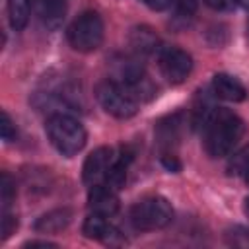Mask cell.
<instances>
[{
	"instance_id": "4fadbf2b",
	"label": "cell",
	"mask_w": 249,
	"mask_h": 249,
	"mask_svg": "<svg viewBox=\"0 0 249 249\" xmlns=\"http://www.w3.org/2000/svg\"><path fill=\"white\" fill-rule=\"evenodd\" d=\"M128 41H130V47H132L136 53H140V54L160 53V49H161V47H160V39H158V35H156L150 27H146V25L134 27V29L130 31Z\"/></svg>"
},
{
	"instance_id": "484cf974",
	"label": "cell",
	"mask_w": 249,
	"mask_h": 249,
	"mask_svg": "<svg viewBox=\"0 0 249 249\" xmlns=\"http://www.w3.org/2000/svg\"><path fill=\"white\" fill-rule=\"evenodd\" d=\"M245 214H247V216H249V198H247V200H245Z\"/></svg>"
},
{
	"instance_id": "ba28073f",
	"label": "cell",
	"mask_w": 249,
	"mask_h": 249,
	"mask_svg": "<svg viewBox=\"0 0 249 249\" xmlns=\"http://www.w3.org/2000/svg\"><path fill=\"white\" fill-rule=\"evenodd\" d=\"M88 208L93 214L101 216H113L119 210V198L115 195V189L109 185H93L88 193Z\"/></svg>"
},
{
	"instance_id": "8992f818",
	"label": "cell",
	"mask_w": 249,
	"mask_h": 249,
	"mask_svg": "<svg viewBox=\"0 0 249 249\" xmlns=\"http://www.w3.org/2000/svg\"><path fill=\"white\" fill-rule=\"evenodd\" d=\"M115 161H117V154L113 148L109 146H99L95 148L84 161V169H82V175H84V183L88 187H93V185H107L109 181V175L115 167Z\"/></svg>"
},
{
	"instance_id": "8fae6325",
	"label": "cell",
	"mask_w": 249,
	"mask_h": 249,
	"mask_svg": "<svg viewBox=\"0 0 249 249\" xmlns=\"http://www.w3.org/2000/svg\"><path fill=\"white\" fill-rule=\"evenodd\" d=\"M70 220H72L70 208H54V210L43 214L41 218H37L33 228L39 233H56V231H62L70 224Z\"/></svg>"
},
{
	"instance_id": "e0dca14e",
	"label": "cell",
	"mask_w": 249,
	"mask_h": 249,
	"mask_svg": "<svg viewBox=\"0 0 249 249\" xmlns=\"http://www.w3.org/2000/svg\"><path fill=\"white\" fill-rule=\"evenodd\" d=\"M228 241L231 245H237V247H249V230H245L241 226H235L228 233Z\"/></svg>"
},
{
	"instance_id": "6da1fadb",
	"label": "cell",
	"mask_w": 249,
	"mask_h": 249,
	"mask_svg": "<svg viewBox=\"0 0 249 249\" xmlns=\"http://www.w3.org/2000/svg\"><path fill=\"white\" fill-rule=\"evenodd\" d=\"M206 124V152L212 158L228 156L243 134V121L230 111H210L204 119Z\"/></svg>"
},
{
	"instance_id": "2e32d148",
	"label": "cell",
	"mask_w": 249,
	"mask_h": 249,
	"mask_svg": "<svg viewBox=\"0 0 249 249\" xmlns=\"http://www.w3.org/2000/svg\"><path fill=\"white\" fill-rule=\"evenodd\" d=\"M0 134H2V138L6 140V142H12L14 138H16V124H14V121L10 119V115L6 113V111H2V117H0Z\"/></svg>"
},
{
	"instance_id": "5b68a950",
	"label": "cell",
	"mask_w": 249,
	"mask_h": 249,
	"mask_svg": "<svg viewBox=\"0 0 249 249\" xmlns=\"http://www.w3.org/2000/svg\"><path fill=\"white\" fill-rule=\"evenodd\" d=\"M68 43L80 53H91L103 43V19L95 12H84L68 27Z\"/></svg>"
},
{
	"instance_id": "7402d4cb",
	"label": "cell",
	"mask_w": 249,
	"mask_h": 249,
	"mask_svg": "<svg viewBox=\"0 0 249 249\" xmlns=\"http://www.w3.org/2000/svg\"><path fill=\"white\" fill-rule=\"evenodd\" d=\"M161 161H163V165H165L167 169H171V171H177V169L181 167V163L175 160V156H163Z\"/></svg>"
},
{
	"instance_id": "30bf717a",
	"label": "cell",
	"mask_w": 249,
	"mask_h": 249,
	"mask_svg": "<svg viewBox=\"0 0 249 249\" xmlns=\"http://www.w3.org/2000/svg\"><path fill=\"white\" fill-rule=\"evenodd\" d=\"M212 89L224 101L237 103V101H243L245 99V88H243V84L237 78L230 76V74H216L214 80H212Z\"/></svg>"
},
{
	"instance_id": "603a6c76",
	"label": "cell",
	"mask_w": 249,
	"mask_h": 249,
	"mask_svg": "<svg viewBox=\"0 0 249 249\" xmlns=\"http://www.w3.org/2000/svg\"><path fill=\"white\" fill-rule=\"evenodd\" d=\"M204 2L214 10H226L231 6V0H204Z\"/></svg>"
},
{
	"instance_id": "cb8c5ba5",
	"label": "cell",
	"mask_w": 249,
	"mask_h": 249,
	"mask_svg": "<svg viewBox=\"0 0 249 249\" xmlns=\"http://www.w3.org/2000/svg\"><path fill=\"white\" fill-rule=\"evenodd\" d=\"M23 247H56V243H51V241H27Z\"/></svg>"
},
{
	"instance_id": "9c48e42d",
	"label": "cell",
	"mask_w": 249,
	"mask_h": 249,
	"mask_svg": "<svg viewBox=\"0 0 249 249\" xmlns=\"http://www.w3.org/2000/svg\"><path fill=\"white\" fill-rule=\"evenodd\" d=\"M31 6L47 29H56L66 14V0H31Z\"/></svg>"
},
{
	"instance_id": "4316f807",
	"label": "cell",
	"mask_w": 249,
	"mask_h": 249,
	"mask_svg": "<svg viewBox=\"0 0 249 249\" xmlns=\"http://www.w3.org/2000/svg\"><path fill=\"white\" fill-rule=\"evenodd\" d=\"M245 181H247V185H249V171H247V175H245Z\"/></svg>"
},
{
	"instance_id": "277c9868",
	"label": "cell",
	"mask_w": 249,
	"mask_h": 249,
	"mask_svg": "<svg viewBox=\"0 0 249 249\" xmlns=\"http://www.w3.org/2000/svg\"><path fill=\"white\" fill-rule=\"evenodd\" d=\"M171 218H173V208L167 202V198L160 195H152V196L138 200L130 210L132 226L142 231L165 228L171 222Z\"/></svg>"
},
{
	"instance_id": "7c38bea8",
	"label": "cell",
	"mask_w": 249,
	"mask_h": 249,
	"mask_svg": "<svg viewBox=\"0 0 249 249\" xmlns=\"http://www.w3.org/2000/svg\"><path fill=\"white\" fill-rule=\"evenodd\" d=\"M82 231H84L86 237H91V239H103V241H111V237L119 233L117 228L111 226V222L107 220V216L93 214V212L84 220Z\"/></svg>"
},
{
	"instance_id": "52a82bcc",
	"label": "cell",
	"mask_w": 249,
	"mask_h": 249,
	"mask_svg": "<svg viewBox=\"0 0 249 249\" xmlns=\"http://www.w3.org/2000/svg\"><path fill=\"white\" fill-rule=\"evenodd\" d=\"M160 70L171 84H181L193 70V58L187 51L177 47H161L158 53Z\"/></svg>"
},
{
	"instance_id": "44dd1931",
	"label": "cell",
	"mask_w": 249,
	"mask_h": 249,
	"mask_svg": "<svg viewBox=\"0 0 249 249\" xmlns=\"http://www.w3.org/2000/svg\"><path fill=\"white\" fill-rule=\"evenodd\" d=\"M150 10H156V12H161V10H165V8H169L171 6V2L173 0H142Z\"/></svg>"
},
{
	"instance_id": "5bb4252c",
	"label": "cell",
	"mask_w": 249,
	"mask_h": 249,
	"mask_svg": "<svg viewBox=\"0 0 249 249\" xmlns=\"http://www.w3.org/2000/svg\"><path fill=\"white\" fill-rule=\"evenodd\" d=\"M31 0H8V18L14 29H23L31 16Z\"/></svg>"
},
{
	"instance_id": "3957f363",
	"label": "cell",
	"mask_w": 249,
	"mask_h": 249,
	"mask_svg": "<svg viewBox=\"0 0 249 249\" xmlns=\"http://www.w3.org/2000/svg\"><path fill=\"white\" fill-rule=\"evenodd\" d=\"M95 97L99 105L115 119H130L138 113V97L128 86L117 80L101 82L95 88Z\"/></svg>"
},
{
	"instance_id": "9a60e30c",
	"label": "cell",
	"mask_w": 249,
	"mask_h": 249,
	"mask_svg": "<svg viewBox=\"0 0 249 249\" xmlns=\"http://www.w3.org/2000/svg\"><path fill=\"white\" fill-rule=\"evenodd\" d=\"M249 171V144L239 148L228 161V173L230 175H247Z\"/></svg>"
},
{
	"instance_id": "ffe728a7",
	"label": "cell",
	"mask_w": 249,
	"mask_h": 249,
	"mask_svg": "<svg viewBox=\"0 0 249 249\" xmlns=\"http://www.w3.org/2000/svg\"><path fill=\"white\" fill-rule=\"evenodd\" d=\"M173 2L177 4L179 12H181V14H185V16L193 14V12L196 10V6H198V0H173Z\"/></svg>"
},
{
	"instance_id": "7a4b0ae2",
	"label": "cell",
	"mask_w": 249,
	"mask_h": 249,
	"mask_svg": "<svg viewBox=\"0 0 249 249\" xmlns=\"http://www.w3.org/2000/svg\"><path fill=\"white\" fill-rule=\"evenodd\" d=\"M45 128H47V136L51 144L54 146V150L66 158L76 156L86 146L88 134H86L84 124L66 113H53L47 119Z\"/></svg>"
},
{
	"instance_id": "d4e9b609",
	"label": "cell",
	"mask_w": 249,
	"mask_h": 249,
	"mask_svg": "<svg viewBox=\"0 0 249 249\" xmlns=\"http://www.w3.org/2000/svg\"><path fill=\"white\" fill-rule=\"evenodd\" d=\"M237 2H239L243 8H249V0H237Z\"/></svg>"
},
{
	"instance_id": "ac0fdd59",
	"label": "cell",
	"mask_w": 249,
	"mask_h": 249,
	"mask_svg": "<svg viewBox=\"0 0 249 249\" xmlns=\"http://www.w3.org/2000/svg\"><path fill=\"white\" fill-rule=\"evenodd\" d=\"M14 195H16L14 181L10 179V175H8V173H4V175H2V202H4V206H8V204L12 202Z\"/></svg>"
},
{
	"instance_id": "d6986e66",
	"label": "cell",
	"mask_w": 249,
	"mask_h": 249,
	"mask_svg": "<svg viewBox=\"0 0 249 249\" xmlns=\"http://www.w3.org/2000/svg\"><path fill=\"white\" fill-rule=\"evenodd\" d=\"M18 228V218L10 212H4V218H2V237L6 239L14 230Z\"/></svg>"
}]
</instances>
